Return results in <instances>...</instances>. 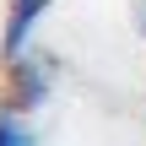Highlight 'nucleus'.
Here are the masks:
<instances>
[{"instance_id": "nucleus-2", "label": "nucleus", "mask_w": 146, "mask_h": 146, "mask_svg": "<svg viewBox=\"0 0 146 146\" xmlns=\"http://www.w3.org/2000/svg\"><path fill=\"white\" fill-rule=\"evenodd\" d=\"M43 98H49V65H38L33 54L11 60V108L16 114H33Z\"/></svg>"}, {"instance_id": "nucleus-1", "label": "nucleus", "mask_w": 146, "mask_h": 146, "mask_svg": "<svg viewBox=\"0 0 146 146\" xmlns=\"http://www.w3.org/2000/svg\"><path fill=\"white\" fill-rule=\"evenodd\" d=\"M43 11H49V0H11V11H5V38H0V54H5V65L27 54V43H33V27L43 22Z\"/></svg>"}, {"instance_id": "nucleus-4", "label": "nucleus", "mask_w": 146, "mask_h": 146, "mask_svg": "<svg viewBox=\"0 0 146 146\" xmlns=\"http://www.w3.org/2000/svg\"><path fill=\"white\" fill-rule=\"evenodd\" d=\"M141 27H146V11H141Z\"/></svg>"}, {"instance_id": "nucleus-3", "label": "nucleus", "mask_w": 146, "mask_h": 146, "mask_svg": "<svg viewBox=\"0 0 146 146\" xmlns=\"http://www.w3.org/2000/svg\"><path fill=\"white\" fill-rule=\"evenodd\" d=\"M0 146H38V130L27 125V114L0 108Z\"/></svg>"}]
</instances>
